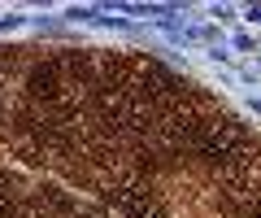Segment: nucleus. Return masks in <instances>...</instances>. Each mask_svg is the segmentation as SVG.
Returning <instances> with one entry per match:
<instances>
[{
    "label": "nucleus",
    "instance_id": "1",
    "mask_svg": "<svg viewBox=\"0 0 261 218\" xmlns=\"http://www.w3.org/2000/svg\"><path fill=\"white\" fill-rule=\"evenodd\" d=\"M109 201L118 214H126V218H161L166 209H161V197L152 192V183H118V188H109Z\"/></svg>",
    "mask_w": 261,
    "mask_h": 218
}]
</instances>
